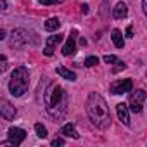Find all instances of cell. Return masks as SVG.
<instances>
[{"label":"cell","instance_id":"obj_24","mask_svg":"<svg viewBox=\"0 0 147 147\" xmlns=\"http://www.w3.org/2000/svg\"><path fill=\"white\" fill-rule=\"evenodd\" d=\"M131 35H133V28H131V26H128V28H126V36H128V38H131Z\"/></svg>","mask_w":147,"mask_h":147},{"label":"cell","instance_id":"obj_23","mask_svg":"<svg viewBox=\"0 0 147 147\" xmlns=\"http://www.w3.org/2000/svg\"><path fill=\"white\" fill-rule=\"evenodd\" d=\"M125 67V62H121V61H118V66L114 67V73H118V71H121Z\"/></svg>","mask_w":147,"mask_h":147},{"label":"cell","instance_id":"obj_28","mask_svg":"<svg viewBox=\"0 0 147 147\" xmlns=\"http://www.w3.org/2000/svg\"><path fill=\"white\" fill-rule=\"evenodd\" d=\"M0 5H2V9H5V7H7V2H5V0H2V2H0Z\"/></svg>","mask_w":147,"mask_h":147},{"label":"cell","instance_id":"obj_10","mask_svg":"<svg viewBox=\"0 0 147 147\" xmlns=\"http://www.w3.org/2000/svg\"><path fill=\"white\" fill-rule=\"evenodd\" d=\"M126 14H128V7H126L125 2L116 4V7L113 9V16H114L116 19H123V18H126Z\"/></svg>","mask_w":147,"mask_h":147},{"label":"cell","instance_id":"obj_15","mask_svg":"<svg viewBox=\"0 0 147 147\" xmlns=\"http://www.w3.org/2000/svg\"><path fill=\"white\" fill-rule=\"evenodd\" d=\"M111 38H113V42H114V45H116L118 49H121V47L125 45V38H123V33H121L119 30H113V31H111Z\"/></svg>","mask_w":147,"mask_h":147},{"label":"cell","instance_id":"obj_3","mask_svg":"<svg viewBox=\"0 0 147 147\" xmlns=\"http://www.w3.org/2000/svg\"><path fill=\"white\" fill-rule=\"evenodd\" d=\"M28 85H30V73L24 66H19L14 69L12 76H11V82H9V92L11 95L14 97H21L24 95V92L28 90Z\"/></svg>","mask_w":147,"mask_h":147},{"label":"cell","instance_id":"obj_9","mask_svg":"<svg viewBox=\"0 0 147 147\" xmlns=\"http://www.w3.org/2000/svg\"><path fill=\"white\" fill-rule=\"evenodd\" d=\"M116 111H118V118L123 125H130V113H128V104L125 102H119L116 106Z\"/></svg>","mask_w":147,"mask_h":147},{"label":"cell","instance_id":"obj_16","mask_svg":"<svg viewBox=\"0 0 147 147\" xmlns=\"http://www.w3.org/2000/svg\"><path fill=\"white\" fill-rule=\"evenodd\" d=\"M59 26H61V23H59L57 18H50V19H47V23H45V30H47V31H55Z\"/></svg>","mask_w":147,"mask_h":147},{"label":"cell","instance_id":"obj_20","mask_svg":"<svg viewBox=\"0 0 147 147\" xmlns=\"http://www.w3.org/2000/svg\"><path fill=\"white\" fill-rule=\"evenodd\" d=\"M64 0H40L42 5H52V4H62Z\"/></svg>","mask_w":147,"mask_h":147},{"label":"cell","instance_id":"obj_14","mask_svg":"<svg viewBox=\"0 0 147 147\" xmlns=\"http://www.w3.org/2000/svg\"><path fill=\"white\" fill-rule=\"evenodd\" d=\"M23 33H24V31H21V30H18V31L12 33V42H11L12 47H21V45L26 42V36H21Z\"/></svg>","mask_w":147,"mask_h":147},{"label":"cell","instance_id":"obj_17","mask_svg":"<svg viewBox=\"0 0 147 147\" xmlns=\"http://www.w3.org/2000/svg\"><path fill=\"white\" fill-rule=\"evenodd\" d=\"M35 131H36V135H38L40 138H45V137L49 135V133H47V128H45L42 123H36V125H35Z\"/></svg>","mask_w":147,"mask_h":147},{"label":"cell","instance_id":"obj_13","mask_svg":"<svg viewBox=\"0 0 147 147\" xmlns=\"http://www.w3.org/2000/svg\"><path fill=\"white\" fill-rule=\"evenodd\" d=\"M55 71H57L59 76H62V78H66V80H69V82H75V80H76V75H75V73L69 71V69H66V67H62V66H59Z\"/></svg>","mask_w":147,"mask_h":147},{"label":"cell","instance_id":"obj_22","mask_svg":"<svg viewBox=\"0 0 147 147\" xmlns=\"http://www.w3.org/2000/svg\"><path fill=\"white\" fill-rule=\"evenodd\" d=\"M55 145H57V147H59V145H64V140H62V138H54V140H52V147H55Z\"/></svg>","mask_w":147,"mask_h":147},{"label":"cell","instance_id":"obj_27","mask_svg":"<svg viewBox=\"0 0 147 147\" xmlns=\"http://www.w3.org/2000/svg\"><path fill=\"white\" fill-rule=\"evenodd\" d=\"M5 38V31L4 30H0V40H4Z\"/></svg>","mask_w":147,"mask_h":147},{"label":"cell","instance_id":"obj_2","mask_svg":"<svg viewBox=\"0 0 147 147\" xmlns=\"http://www.w3.org/2000/svg\"><path fill=\"white\" fill-rule=\"evenodd\" d=\"M87 114L90 118V121L97 126V128H107L111 125V114H109V107L106 99L97 94L92 92L87 99Z\"/></svg>","mask_w":147,"mask_h":147},{"label":"cell","instance_id":"obj_25","mask_svg":"<svg viewBox=\"0 0 147 147\" xmlns=\"http://www.w3.org/2000/svg\"><path fill=\"white\" fill-rule=\"evenodd\" d=\"M142 9H144V12L147 16V0H142Z\"/></svg>","mask_w":147,"mask_h":147},{"label":"cell","instance_id":"obj_6","mask_svg":"<svg viewBox=\"0 0 147 147\" xmlns=\"http://www.w3.org/2000/svg\"><path fill=\"white\" fill-rule=\"evenodd\" d=\"M7 135H9V140H12L16 145L23 144V142H24V138H26V131H24L23 128H18V126H11Z\"/></svg>","mask_w":147,"mask_h":147},{"label":"cell","instance_id":"obj_11","mask_svg":"<svg viewBox=\"0 0 147 147\" xmlns=\"http://www.w3.org/2000/svg\"><path fill=\"white\" fill-rule=\"evenodd\" d=\"M75 52H76V45H75V36H69V38H67V42H66V45L62 47V55L69 57V55H73Z\"/></svg>","mask_w":147,"mask_h":147},{"label":"cell","instance_id":"obj_19","mask_svg":"<svg viewBox=\"0 0 147 147\" xmlns=\"http://www.w3.org/2000/svg\"><path fill=\"white\" fill-rule=\"evenodd\" d=\"M104 62L106 64H118V57L116 55H104Z\"/></svg>","mask_w":147,"mask_h":147},{"label":"cell","instance_id":"obj_12","mask_svg":"<svg viewBox=\"0 0 147 147\" xmlns=\"http://www.w3.org/2000/svg\"><path fill=\"white\" fill-rule=\"evenodd\" d=\"M61 133H62L64 137L80 138V135H78V131H76V128H75V125H73V123H67V125H64V126L61 128Z\"/></svg>","mask_w":147,"mask_h":147},{"label":"cell","instance_id":"obj_4","mask_svg":"<svg viewBox=\"0 0 147 147\" xmlns=\"http://www.w3.org/2000/svg\"><path fill=\"white\" fill-rule=\"evenodd\" d=\"M145 97H147V94H145L144 90H135V92H131V94H130V102H128L130 111L140 114V113H142V102L145 100Z\"/></svg>","mask_w":147,"mask_h":147},{"label":"cell","instance_id":"obj_7","mask_svg":"<svg viewBox=\"0 0 147 147\" xmlns=\"http://www.w3.org/2000/svg\"><path fill=\"white\" fill-rule=\"evenodd\" d=\"M0 114H2V118H4V119L11 121V119H14V118H16V107H14L11 102L2 100V104H0Z\"/></svg>","mask_w":147,"mask_h":147},{"label":"cell","instance_id":"obj_5","mask_svg":"<svg viewBox=\"0 0 147 147\" xmlns=\"http://www.w3.org/2000/svg\"><path fill=\"white\" fill-rule=\"evenodd\" d=\"M131 87H133V83H131V80H128V78H125V80H116V82L111 83V92H113L114 95H121V94L131 92Z\"/></svg>","mask_w":147,"mask_h":147},{"label":"cell","instance_id":"obj_8","mask_svg":"<svg viewBox=\"0 0 147 147\" xmlns=\"http://www.w3.org/2000/svg\"><path fill=\"white\" fill-rule=\"evenodd\" d=\"M62 36H64V35H61V33L49 36V38H47V43H45V49H43V54H45V55H52V54H54L55 45H57V43H61Z\"/></svg>","mask_w":147,"mask_h":147},{"label":"cell","instance_id":"obj_26","mask_svg":"<svg viewBox=\"0 0 147 147\" xmlns=\"http://www.w3.org/2000/svg\"><path fill=\"white\" fill-rule=\"evenodd\" d=\"M82 11H83V14H87V12H88V5H87V4L82 5Z\"/></svg>","mask_w":147,"mask_h":147},{"label":"cell","instance_id":"obj_21","mask_svg":"<svg viewBox=\"0 0 147 147\" xmlns=\"http://www.w3.org/2000/svg\"><path fill=\"white\" fill-rule=\"evenodd\" d=\"M0 61H2V66H0V71H5L7 69V59H5V55H2V57H0Z\"/></svg>","mask_w":147,"mask_h":147},{"label":"cell","instance_id":"obj_18","mask_svg":"<svg viewBox=\"0 0 147 147\" xmlns=\"http://www.w3.org/2000/svg\"><path fill=\"white\" fill-rule=\"evenodd\" d=\"M95 64H99V57L90 55V57L85 59V66H87V67H92V66H95Z\"/></svg>","mask_w":147,"mask_h":147},{"label":"cell","instance_id":"obj_1","mask_svg":"<svg viewBox=\"0 0 147 147\" xmlns=\"http://www.w3.org/2000/svg\"><path fill=\"white\" fill-rule=\"evenodd\" d=\"M43 102H45V107H47V113L55 118V119H61L66 116L67 113V106H69V97H67V92L57 85V83H50L49 88L45 90L43 94Z\"/></svg>","mask_w":147,"mask_h":147}]
</instances>
